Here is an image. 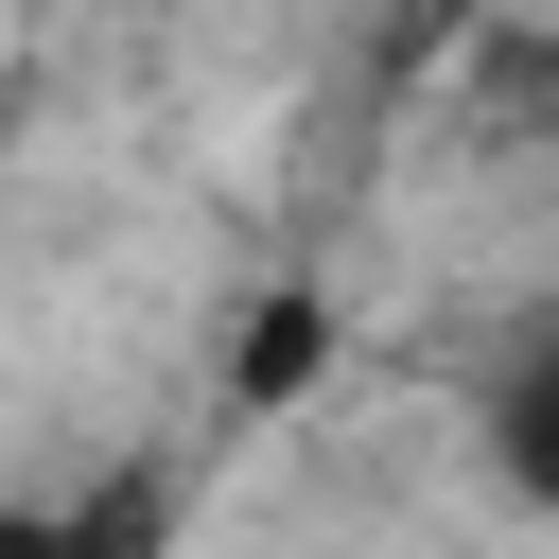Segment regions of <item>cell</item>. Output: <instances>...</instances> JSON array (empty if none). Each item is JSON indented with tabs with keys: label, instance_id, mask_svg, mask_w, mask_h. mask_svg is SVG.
<instances>
[{
	"label": "cell",
	"instance_id": "6da1fadb",
	"mask_svg": "<svg viewBox=\"0 0 559 559\" xmlns=\"http://www.w3.org/2000/svg\"><path fill=\"white\" fill-rule=\"evenodd\" d=\"M0 559H175V472H87L0 507Z\"/></svg>",
	"mask_w": 559,
	"mask_h": 559
},
{
	"label": "cell",
	"instance_id": "7a4b0ae2",
	"mask_svg": "<svg viewBox=\"0 0 559 559\" xmlns=\"http://www.w3.org/2000/svg\"><path fill=\"white\" fill-rule=\"evenodd\" d=\"M314 384H332V297H314V280L245 297V332H227V419H280V402H314Z\"/></svg>",
	"mask_w": 559,
	"mask_h": 559
},
{
	"label": "cell",
	"instance_id": "3957f363",
	"mask_svg": "<svg viewBox=\"0 0 559 559\" xmlns=\"http://www.w3.org/2000/svg\"><path fill=\"white\" fill-rule=\"evenodd\" d=\"M489 472H507V489H524V507L559 524V332H542V349H524V367L489 384Z\"/></svg>",
	"mask_w": 559,
	"mask_h": 559
}]
</instances>
